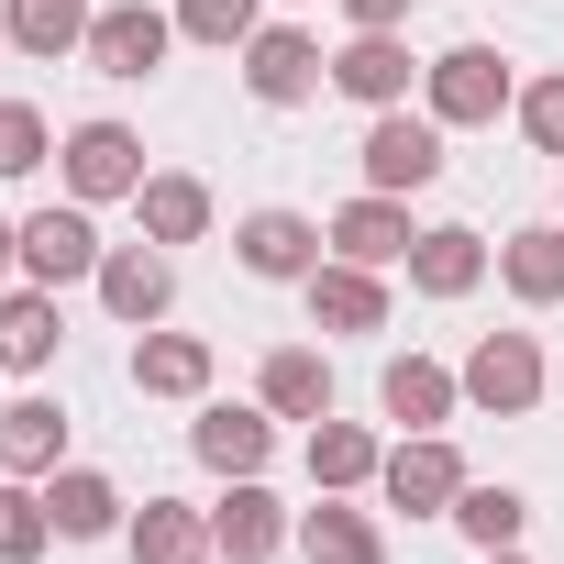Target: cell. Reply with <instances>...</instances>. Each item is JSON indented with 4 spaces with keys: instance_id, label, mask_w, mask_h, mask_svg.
Instances as JSON below:
<instances>
[{
    "instance_id": "cell-23",
    "label": "cell",
    "mask_w": 564,
    "mask_h": 564,
    "mask_svg": "<svg viewBox=\"0 0 564 564\" xmlns=\"http://www.w3.org/2000/svg\"><path fill=\"white\" fill-rule=\"evenodd\" d=\"M265 454H276L265 410H199V465H221V476H254Z\"/></svg>"
},
{
    "instance_id": "cell-32",
    "label": "cell",
    "mask_w": 564,
    "mask_h": 564,
    "mask_svg": "<svg viewBox=\"0 0 564 564\" xmlns=\"http://www.w3.org/2000/svg\"><path fill=\"white\" fill-rule=\"evenodd\" d=\"M177 34H199V45H243V34H254V0H177Z\"/></svg>"
},
{
    "instance_id": "cell-3",
    "label": "cell",
    "mask_w": 564,
    "mask_h": 564,
    "mask_svg": "<svg viewBox=\"0 0 564 564\" xmlns=\"http://www.w3.org/2000/svg\"><path fill=\"white\" fill-rule=\"evenodd\" d=\"M465 399L498 410V421L531 410V399H542V344H531V333H487V344L465 355Z\"/></svg>"
},
{
    "instance_id": "cell-26",
    "label": "cell",
    "mask_w": 564,
    "mask_h": 564,
    "mask_svg": "<svg viewBox=\"0 0 564 564\" xmlns=\"http://www.w3.org/2000/svg\"><path fill=\"white\" fill-rule=\"evenodd\" d=\"M0 23H12V45L23 56H67V45H89V0H12V12H0Z\"/></svg>"
},
{
    "instance_id": "cell-9",
    "label": "cell",
    "mask_w": 564,
    "mask_h": 564,
    "mask_svg": "<svg viewBox=\"0 0 564 564\" xmlns=\"http://www.w3.org/2000/svg\"><path fill=\"white\" fill-rule=\"evenodd\" d=\"M243 89L276 100V111L311 100V89H322V45H311V34H243Z\"/></svg>"
},
{
    "instance_id": "cell-17",
    "label": "cell",
    "mask_w": 564,
    "mask_h": 564,
    "mask_svg": "<svg viewBox=\"0 0 564 564\" xmlns=\"http://www.w3.org/2000/svg\"><path fill=\"white\" fill-rule=\"evenodd\" d=\"M232 243H243V265H254V276H311V265H322V232H311L300 210H254Z\"/></svg>"
},
{
    "instance_id": "cell-2",
    "label": "cell",
    "mask_w": 564,
    "mask_h": 564,
    "mask_svg": "<svg viewBox=\"0 0 564 564\" xmlns=\"http://www.w3.org/2000/svg\"><path fill=\"white\" fill-rule=\"evenodd\" d=\"M498 100H509V56L498 45L432 56V122H498Z\"/></svg>"
},
{
    "instance_id": "cell-24",
    "label": "cell",
    "mask_w": 564,
    "mask_h": 564,
    "mask_svg": "<svg viewBox=\"0 0 564 564\" xmlns=\"http://www.w3.org/2000/svg\"><path fill=\"white\" fill-rule=\"evenodd\" d=\"M377 465H388V454H377V432H366V421H333V410L311 421V476H322V487H366Z\"/></svg>"
},
{
    "instance_id": "cell-27",
    "label": "cell",
    "mask_w": 564,
    "mask_h": 564,
    "mask_svg": "<svg viewBox=\"0 0 564 564\" xmlns=\"http://www.w3.org/2000/svg\"><path fill=\"white\" fill-rule=\"evenodd\" d=\"M498 276L520 300H564V221H542V232H509L498 243Z\"/></svg>"
},
{
    "instance_id": "cell-31",
    "label": "cell",
    "mask_w": 564,
    "mask_h": 564,
    "mask_svg": "<svg viewBox=\"0 0 564 564\" xmlns=\"http://www.w3.org/2000/svg\"><path fill=\"white\" fill-rule=\"evenodd\" d=\"M34 166H45V111L0 100V177H34Z\"/></svg>"
},
{
    "instance_id": "cell-33",
    "label": "cell",
    "mask_w": 564,
    "mask_h": 564,
    "mask_svg": "<svg viewBox=\"0 0 564 564\" xmlns=\"http://www.w3.org/2000/svg\"><path fill=\"white\" fill-rule=\"evenodd\" d=\"M520 133H531L542 155H564V78H531V89H520Z\"/></svg>"
},
{
    "instance_id": "cell-6",
    "label": "cell",
    "mask_w": 564,
    "mask_h": 564,
    "mask_svg": "<svg viewBox=\"0 0 564 564\" xmlns=\"http://www.w3.org/2000/svg\"><path fill=\"white\" fill-rule=\"evenodd\" d=\"M67 188H78V199H122V188H144V144H133L122 122H78V133H67Z\"/></svg>"
},
{
    "instance_id": "cell-15",
    "label": "cell",
    "mask_w": 564,
    "mask_h": 564,
    "mask_svg": "<svg viewBox=\"0 0 564 564\" xmlns=\"http://www.w3.org/2000/svg\"><path fill=\"white\" fill-rule=\"evenodd\" d=\"M133 388L144 399H199L210 388V344L199 333H144L133 344Z\"/></svg>"
},
{
    "instance_id": "cell-13",
    "label": "cell",
    "mask_w": 564,
    "mask_h": 564,
    "mask_svg": "<svg viewBox=\"0 0 564 564\" xmlns=\"http://www.w3.org/2000/svg\"><path fill=\"white\" fill-rule=\"evenodd\" d=\"M333 89L366 100V111H399V100H410V45H399V34H355V45L333 56Z\"/></svg>"
},
{
    "instance_id": "cell-8",
    "label": "cell",
    "mask_w": 564,
    "mask_h": 564,
    "mask_svg": "<svg viewBox=\"0 0 564 564\" xmlns=\"http://www.w3.org/2000/svg\"><path fill=\"white\" fill-rule=\"evenodd\" d=\"M210 542H221L232 564H265L276 542H300V520H289V509H276V498H265L254 476H232V498L210 509Z\"/></svg>"
},
{
    "instance_id": "cell-16",
    "label": "cell",
    "mask_w": 564,
    "mask_h": 564,
    "mask_svg": "<svg viewBox=\"0 0 564 564\" xmlns=\"http://www.w3.org/2000/svg\"><path fill=\"white\" fill-rule=\"evenodd\" d=\"M388 421H410V432H432V421H454V399H465V377H443L432 355H388Z\"/></svg>"
},
{
    "instance_id": "cell-29",
    "label": "cell",
    "mask_w": 564,
    "mask_h": 564,
    "mask_svg": "<svg viewBox=\"0 0 564 564\" xmlns=\"http://www.w3.org/2000/svg\"><path fill=\"white\" fill-rule=\"evenodd\" d=\"M454 520H465V542H476V553H498V542H520V520H531V509H520V487H465V498H454Z\"/></svg>"
},
{
    "instance_id": "cell-30",
    "label": "cell",
    "mask_w": 564,
    "mask_h": 564,
    "mask_svg": "<svg viewBox=\"0 0 564 564\" xmlns=\"http://www.w3.org/2000/svg\"><path fill=\"white\" fill-rule=\"evenodd\" d=\"M45 542H56V509L34 487H0V564H34Z\"/></svg>"
},
{
    "instance_id": "cell-7",
    "label": "cell",
    "mask_w": 564,
    "mask_h": 564,
    "mask_svg": "<svg viewBox=\"0 0 564 564\" xmlns=\"http://www.w3.org/2000/svg\"><path fill=\"white\" fill-rule=\"evenodd\" d=\"M410 243H421V232H410V210H399L388 188H366V199L333 210V254H344V265H410Z\"/></svg>"
},
{
    "instance_id": "cell-4",
    "label": "cell",
    "mask_w": 564,
    "mask_h": 564,
    "mask_svg": "<svg viewBox=\"0 0 564 564\" xmlns=\"http://www.w3.org/2000/svg\"><path fill=\"white\" fill-rule=\"evenodd\" d=\"M377 487H388V509H454V498H465V465H454L443 432H410V443L377 465Z\"/></svg>"
},
{
    "instance_id": "cell-12",
    "label": "cell",
    "mask_w": 564,
    "mask_h": 564,
    "mask_svg": "<svg viewBox=\"0 0 564 564\" xmlns=\"http://www.w3.org/2000/svg\"><path fill=\"white\" fill-rule=\"evenodd\" d=\"M166 34H177L166 12H144V0H122V12H100V23H89V67H100V78H144V67L166 56Z\"/></svg>"
},
{
    "instance_id": "cell-18",
    "label": "cell",
    "mask_w": 564,
    "mask_h": 564,
    "mask_svg": "<svg viewBox=\"0 0 564 564\" xmlns=\"http://www.w3.org/2000/svg\"><path fill=\"white\" fill-rule=\"evenodd\" d=\"M56 454H67V410L56 399H12L0 410V465L12 476H56Z\"/></svg>"
},
{
    "instance_id": "cell-1",
    "label": "cell",
    "mask_w": 564,
    "mask_h": 564,
    "mask_svg": "<svg viewBox=\"0 0 564 564\" xmlns=\"http://www.w3.org/2000/svg\"><path fill=\"white\" fill-rule=\"evenodd\" d=\"M432 177H443V122H410V111H377V133H366V188L410 199V188H432Z\"/></svg>"
},
{
    "instance_id": "cell-28",
    "label": "cell",
    "mask_w": 564,
    "mask_h": 564,
    "mask_svg": "<svg viewBox=\"0 0 564 564\" xmlns=\"http://www.w3.org/2000/svg\"><path fill=\"white\" fill-rule=\"evenodd\" d=\"M56 355V289H12L0 300V366H45Z\"/></svg>"
},
{
    "instance_id": "cell-21",
    "label": "cell",
    "mask_w": 564,
    "mask_h": 564,
    "mask_svg": "<svg viewBox=\"0 0 564 564\" xmlns=\"http://www.w3.org/2000/svg\"><path fill=\"white\" fill-rule=\"evenodd\" d=\"M265 410H276V421H322V410H333V366L300 355V344H276V355H265Z\"/></svg>"
},
{
    "instance_id": "cell-37",
    "label": "cell",
    "mask_w": 564,
    "mask_h": 564,
    "mask_svg": "<svg viewBox=\"0 0 564 564\" xmlns=\"http://www.w3.org/2000/svg\"><path fill=\"white\" fill-rule=\"evenodd\" d=\"M0 45H12V23H0Z\"/></svg>"
},
{
    "instance_id": "cell-36",
    "label": "cell",
    "mask_w": 564,
    "mask_h": 564,
    "mask_svg": "<svg viewBox=\"0 0 564 564\" xmlns=\"http://www.w3.org/2000/svg\"><path fill=\"white\" fill-rule=\"evenodd\" d=\"M487 564H520V542H498V553H487Z\"/></svg>"
},
{
    "instance_id": "cell-20",
    "label": "cell",
    "mask_w": 564,
    "mask_h": 564,
    "mask_svg": "<svg viewBox=\"0 0 564 564\" xmlns=\"http://www.w3.org/2000/svg\"><path fill=\"white\" fill-rule=\"evenodd\" d=\"M300 553H311V564H388V531H377L366 509H333V498H322V509L300 520Z\"/></svg>"
},
{
    "instance_id": "cell-35",
    "label": "cell",
    "mask_w": 564,
    "mask_h": 564,
    "mask_svg": "<svg viewBox=\"0 0 564 564\" xmlns=\"http://www.w3.org/2000/svg\"><path fill=\"white\" fill-rule=\"evenodd\" d=\"M23 265V221H0V276H12Z\"/></svg>"
},
{
    "instance_id": "cell-11",
    "label": "cell",
    "mask_w": 564,
    "mask_h": 564,
    "mask_svg": "<svg viewBox=\"0 0 564 564\" xmlns=\"http://www.w3.org/2000/svg\"><path fill=\"white\" fill-rule=\"evenodd\" d=\"M300 289H311V322H322V333H377V322H388L377 265H344V254H333V265H311V276H300Z\"/></svg>"
},
{
    "instance_id": "cell-14",
    "label": "cell",
    "mask_w": 564,
    "mask_h": 564,
    "mask_svg": "<svg viewBox=\"0 0 564 564\" xmlns=\"http://www.w3.org/2000/svg\"><path fill=\"white\" fill-rule=\"evenodd\" d=\"M476 276H487V243H476L465 221H443V232L410 243V289H421V300H465Z\"/></svg>"
},
{
    "instance_id": "cell-19",
    "label": "cell",
    "mask_w": 564,
    "mask_h": 564,
    "mask_svg": "<svg viewBox=\"0 0 564 564\" xmlns=\"http://www.w3.org/2000/svg\"><path fill=\"white\" fill-rule=\"evenodd\" d=\"M221 542H210V520L199 509H177V498H144V520H133V564H210Z\"/></svg>"
},
{
    "instance_id": "cell-22",
    "label": "cell",
    "mask_w": 564,
    "mask_h": 564,
    "mask_svg": "<svg viewBox=\"0 0 564 564\" xmlns=\"http://www.w3.org/2000/svg\"><path fill=\"white\" fill-rule=\"evenodd\" d=\"M133 199H144V243H199L210 232V188L199 177H144Z\"/></svg>"
},
{
    "instance_id": "cell-5",
    "label": "cell",
    "mask_w": 564,
    "mask_h": 564,
    "mask_svg": "<svg viewBox=\"0 0 564 564\" xmlns=\"http://www.w3.org/2000/svg\"><path fill=\"white\" fill-rule=\"evenodd\" d=\"M23 276H34V289L100 276V232H89V210H34V221H23Z\"/></svg>"
},
{
    "instance_id": "cell-10",
    "label": "cell",
    "mask_w": 564,
    "mask_h": 564,
    "mask_svg": "<svg viewBox=\"0 0 564 564\" xmlns=\"http://www.w3.org/2000/svg\"><path fill=\"white\" fill-rule=\"evenodd\" d=\"M100 300H111V322H166L177 265H166L155 243H122V254H100Z\"/></svg>"
},
{
    "instance_id": "cell-25",
    "label": "cell",
    "mask_w": 564,
    "mask_h": 564,
    "mask_svg": "<svg viewBox=\"0 0 564 564\" xmlns=\"http://www.w3.org/2000/svg\"><path fill=\"white\" fill-rule=\"evenodd\" d=\"M45 509H56V531H67V542H100V531L122 520V487H111V476H89V465H67V476L45 487Z\"/></svg>"
},
{
    "instance_id": "cell-34",
    "label": "cell",
    "mask_w": 564,
    "mask_h": 564,
    "mask_svg": "<svg viewBox=\"0 0 564 564\" xmlns=\"http://www.w3.org/2000/svg\"><path fill=\"white\" fill-rule=\"evenodd\" d=\"M344 12H355V34H399V12H410V0H344Z\"/></svg>"
}]
</instances>
